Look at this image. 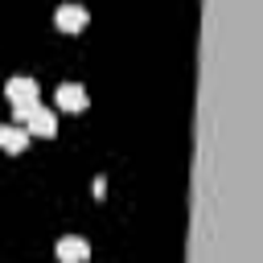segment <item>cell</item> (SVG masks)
Returning <instances> with one entry per match:
<instances>
[{
	"label": "cell",
	"instance_id": "7a4b0ae2",
	"mask_svg": "<svg viewBox=\"0 0 263 263\" xmlns=\"http://www.w3.org/2000/svg\"><path fill=\"white\" fill-rule=\"evenodd\" d=\"M4 99H8V103H37V99H41V86H37V78L16 74V78L4 82Z\"/></svg>",
	"mask_w": 263,
	"mask_h": 263
},
{
	"label": "cell",
	"instance_id": "6da1fadb",
	"mask_svg": "<svg viewBox=\"0 0 263 263\" xmlns=\"http://www.w3.org/2000/svg\"><path fill=\"white\" fill-rule=\"evenodd\" d=\"M86 21H90V12H86L82 4H62V8L53 12V25H58L62 33H70V37H74V33H82V29H86Z\"/></svg>",
	"mask_w": 263,
	"mask_h": 263
},
{
	"label": "cell",
	"instance_id": "3957f363",
	"mask_svg": "<svg viewBox=\"0 0 263 263\" xmlns=\"http://www.w3.org/2000/svg\"><path fill=\"white\" fill-rule=\"evenodd\" d=\"M25 127H29V136H41V140H49V136H58V115L53 111H45L41 103L29 111V119H25Z\"/></svg>",
	"mask_w": 263,
	"mask_h": 263
},
{
	"label": "cell",
	"instance_id": "5b68a950",
	"mask_svg": "<svg viewBox=\"0 0 263 263\" xmlns=\"http://www.w3.org/2000/svg\"><path fill=\"white\" fill-rule=\"evenodd\" d=\"M25 148H29V127H16V123L0 127V152L16 156V152H25Z\"/></svg>",
	"mask_w": 263,
	"mask_h": 263
},
{
	"label": "cell",
	"instance_id": "277c9868",
	"mask_svg": "<svg viewBox=\"0 0 263 263\" xmlns=\"http://www.w3.org/2000/svg\"><path fill=\"white\" fill-rule=\"evenodd\" d=\"M53 99H58V111H86V86L82 82H62Z\"/></svg>",
	"mask_w": 263,
	"mask_h": 263
},
{
	"label": "cell",
	"instance_id": "8992f818",
	"mask_svg": "<svg viewBox=\"0 0 263 263\" xmlns=\"http://www.w3.org/2000/svg\"><path fill=\"white\" fill-rule=\"evenodd\" d=\"M86 255H90V247L82 238H62L58 242V259L62 263H86Z\"/></svg>",
	"mask_w": 263,
	"mask_h": 263
}]
</instances>
